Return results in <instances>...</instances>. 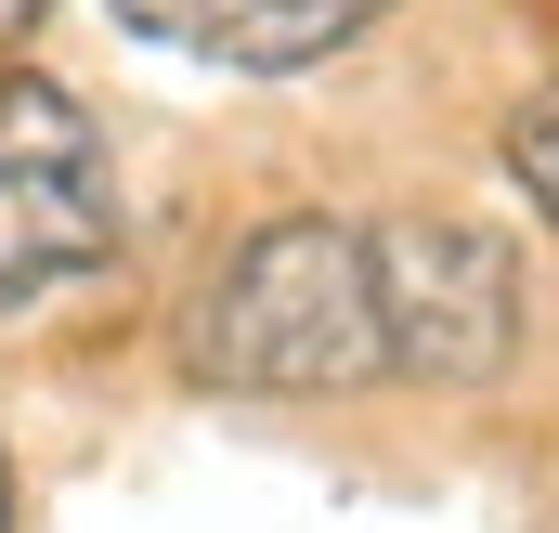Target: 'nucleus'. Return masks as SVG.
Instances as JSON below:
<instances>
[{"label": "nucleus", "instance_id": "nucleus-1", "mask_svg": "<svg viewBox=\"0 0 559 533\" xmlns=\"http://www.w3.org/2000/svg\"><path fill=\"white\" fill-rule=\"evenodd\" d=\"M182 365L209 391H365V378H391L365 235L338 209H274L261 235H235V261L182 312Z\"/></svg>", "mask_w": 559, "mask_h": 533}, {"label": "nucleus", "instance_id": "nucleus-2", "mask_svg": "<svg viewBox=\"0 0 559 533\" xmlns=\"http://www.w3.org/2000/svg\"><path fill=\"white\" fill-rule=\"evenodd\" d=\"M378 273V339L404 378H495L521 352V248L468 209H404L365 235Z\"/></svg>", "mask_w": 559, "mask_h": 533}, {"label": "nucleus", "instance_id": "nucleus-3", "mask_svg": "<svg viewBox=\"0 0 559 533\" xmlns=\"http://www.w3.org/2000/svg\"><path fill=\"white\" fill-rule=\"evenodd\" d=\"M118 248V169L79 92L0 66V312Z\"/></svg>", "mask_w": 559, "mask_h": 533}, {"label": "nucleus", "instance_id": "nucleus-4", "mask_svg": "<svg viewBox=\"0 0 559 533\" xmlns=\"http://www.w3.org/2000/svg\"><path fill=\"white\" fill-rule=\"evenodd\" d=\"M391 0H118V26L169 39V52H209V66H325L338 39H365Z\"/></svg>", "mask_w": 559, "mask_h": 533}, {"label": "nucleus", "instance_id": "nucleus-5", "mask_svg": "<svg viewBox=\"0 0 559 533\" xmlns=\"http://www.w3.org/2000/svg\"><path fill=\"white\" fill-rule=\"evenodd\" d=\"M508 169H521V196L559 222V92H534V105L508 118Z\"/></svg>", "mask_w": 559, "mask_h": 533}, {"label": "nucleus", "instance_id": "nucleus-6", "mask_svg": "<svg viewBox=\"0 0 559 533\" xmlns=\"http://www.w3.org/2000/svg\"><path fill=\"white\" fill-rule=\"evenodd\" d=\"M26 26H39V0H0V52H13V39H26Z\"/></svg>", "mask_w": 559, "mask_h": 533}, {"label": "nucleus", "instance_id": "nucleus-7", "mask_svg": "<svg viewBox=\"0 0 559 533\" xmlns=\"http://www.w3.org/2000/svg\"><path fill=\"white\" fill-rule=\"evenodd\" d=\"M0 533H13V469H0Z\"/></svg>", "mask_w": 559, "mask_h": 533}]
</instances>
